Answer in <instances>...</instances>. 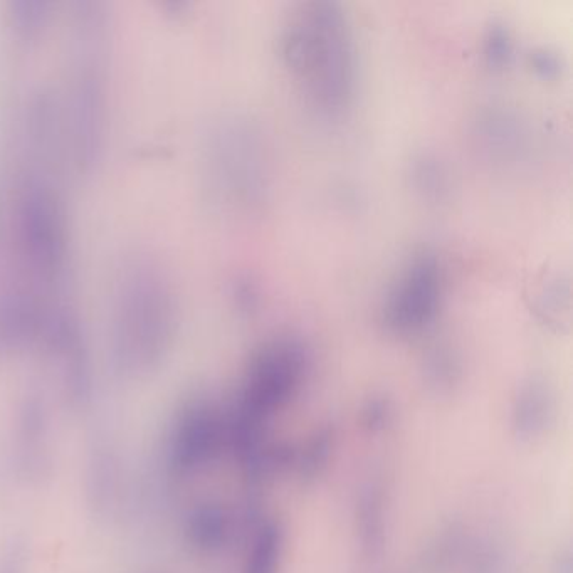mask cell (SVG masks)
I'll list each match as a JSON object with an SVG mask.
<instances>
[{
    "mask_svg": "<svg viewBox=\"0 0 573 573\" xmlns=\"http://www.w3.org/2000/svg\"><path fill=\"white\" fill-rule=\"evenodd\" d=\"M108 19L98 4H81L73 21L68 135L81 169L95 163L105 128V64Z\"/></svg>",
    "mask_w": 573,
    "mask_h": 573,
    "instance_id": "cell-3",
    "label": "cell"
},
{
    "mask_svg": "<svg viewBox=\"0 0 573 573\" xmlns=\"http://www.w3.org/2000/svg\"><path fill=\"white\" fill-rule=\"evenodd\" d=\"M29 548L26 540L12 537L0 547V573L29 572Z\"/></svg>",
    "mask_w": 573,
    "mask_h": 573,
    "instance_id": "cell-12",
    "label": "cell"
},
{
    "mask_svg": "<svg viewBox=\"0 0 573 573\" xmlns=\"http://www.w3.org/2000/svg\"><path fill=\"white\" fill-rule=\"evenodd\" d=\"M231 533L232 520L229 511L214 501L195 505L185 516V542L195 552H219L229 542Z\"/></svg>",
    "mask_w": 573,
    "mask_h": 573,
    "instance_id": "cell-9",
    "label": "cell"
},
{
    "mask_svg": "<svg viewBox=\"0 0 573 573\" xmlns=\"http://www.w3.org/2000/svg\"><path fill=\"white\" fill-rule=\"evenodd\" d=\"M51 444L48 404L41 395L29 392L17 405L12 431L14 466L22 479L39 483L48 478L53 468Z\"/></svg>",
    "mask_w": 573,
    "mask_h": 573,
    "instance_id": "cell-7",
    "label": "cell"
},
{
    "mask_svg": "<svg viewBox=\"0 0 573 573\" xmlns=\"http://www.w3.org/2000/svg\"><path fill=\"white\" fill-rule=\"evenodd\" d=\"M284 535L281 526L266 520L256 528L244 573H279L283 557Z\"/></svg>",
    "mask_w": 573,
    "mask_h": 573,
    "instance_id": "cell-10",
    "label": "cell"
},
{
    "mask_svg": "<svg viewBox=\"0 0 573 573\" xmlns=\"http://www.w3.org/2000/svg\"><path fill=\"white\" fill-rule=\"evenodd\" d=\"M306 370L305 347L291 337L274 338L254 355L241 400L229 419V429L241 436H264L274 412L300 389Z\"/></svg>",
    "mask_w": 573,
    "mask_h": 573,
    "instance_id": "cell-4",
    "label": "cell"
},
{
    "mask_svg": "<svg viewBox=\"0 0 573 573\" xmlns=\"http://www.w3.org/2000/svg\"><path fill=\"white\" fill-rule=\"evenodd\" d=\"M174 335V300L169 283L148 256L121 264L111 310V360L116 374L142 379L169 353Z\"/></svg>",
    "mask_w": 573,
    "mask_h": 573,
    "instance_id": "cell-1",
    "label": "cell"
},
{
    "mask_svg": "<svg viewBox=\"0 0 573 573\" xmlns=\"http://www.w3.org/2000/svg\"><path fill=\"white\" fill-rule=\"evenodd\" d=\"M515 426L525 436H535L548 421V395L542 385L531 384L521 392L515 411Z\"/></svg>",
    "mask_w": 573,
    "mask_h": 573,
    "instance_id": "cell-11",
    "label": "cell"
},
{
    "mask_svg": "<svg viewBox=\"0 0 573 573\" xmlns=\"http://www.w3.org/2000/svg\"><path fill=\"white\" fill-rule=\"evenodd\" d=\"M533 61H535L538 71H543L545 74L557 73L558 71V58L548 51L533 54Z\"/></svg>",
    "mask_w": 573,
    "mask_h": 573,
    "instance_id": "cell-14",
    "label": "cell"
},
{
    "mask_svg": "<svg viewBox=\"0 0 573 573\" xmlns=\"http://www.w3.org/2000/svg\"><path fill=\"white\" fill-rule=\"evenodd\" d=\"M227 444V419L211 400L192 399L175 412L170 424L165 464L170 476L189 478L221 453Z\"/></svg>",
    "mask_w": 573,
    "mask_h": 573,
    "instance_id": "cell-5",
    "label": "cell"
},
{
    "mask_svg": "<svg viewBox=\"0 0 573 573\" xmlns=\"http://www.w3.org/2000/svg\"><path fill=\"white\" fill-rule=\"evenodd\" d=\"M286 63L316 106L338 111L353 91L355 58L352 31L335 2L301 4L284 24Z\"/></svg>",
    "mask_w": 573,
    "mask_h": 573,
    "instance_id": "cell-2",
    "label": "cell"
},
{
    "mask_svg": "<svg viewBox=\"0 0 573 573\" xmlns=\"http://www.w3.org/2000/svg\"><path fill=\"white\" fill-rule=\"evenodd\" d=\"M511 51V41L508 32L501 26H496L489 31L486 37V54L493 63H503Z\"/></svg>",
    "mask_w": 573,
    "mask_h": 573,
    "instance_id": "cell-13",
    "label": "cell"
},
{
    "mask_svg": "<svg viewBox=\"0 0 573 573\" xmlns=\"http://www.w3.org/2000/svg\"><path fill=\"white\" fill-rule=\"evenodd\" d=\"M442 273L436 256L424 253L405 269L385 305V321L397 332H417L436 315Z\"/></svg>",
    "mask_w": 573,
    "mask_h": 573,
    "instance_id": "cell-6",
    "label": "cell"
},
{
    "mask_svg": "<svg viewBox=\"0 0 573 573\" xmlns=\"http://www.w3.org/2000/svg\"><path fill=\"white\" fill-rule=\"evenodd\" d=\"M120 493V458L108 442H95L86 459L85 495L88 506L95 515H110L118 505Z\"/></svg>",
    "mask_w": 573,
    "mask_h": 573,
    "instance_id": "cell-8",
    "label": "cell"
}]
</instances>
